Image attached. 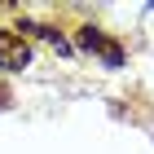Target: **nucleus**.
I'll return each instance as SVG.
<instances>
[{"instance_id": "f257e3e1", "label": "nucleus", "mask_w": 154, "mask_h": 154, "mask_svg": "<svg viewBox=\"0 0 154 154\" xmlns=\"http://www.w3.org/2000/svg\"><path fill=\"white\" fill-rule=\"evenodd\" d=\"M75 48H84V53H93L106 71H123L128 66V48L119 44L115 35H106L101 26H93V22H84V26H75Z\"/></svg>"}, {"instance_id": "f03ea898", "label": "nucleus", "mask_w": 154, "mask_h": 154, "mask_svg": "<svg viewBox=\"0 0 154 154\" xmlns=\"http://www.w3.org/2000/svg\"><path fill=\"white\" fill-rule=\"evenodd\" d=\"M31 66V44H26V35H18L13 26H0V71H26Z\"/></svg>"}, {"instance_id": "7ed1b4c3", "label": "nucleus", "mask_w": 154, "mask_h": 154, "mask_svg": "<svg viewBox=\"0 0 154 154\" xmlns=\"http://www.w3.org/2000/svg\"><path fill=\"white\" fill-rule=\"evenodd\" d=\"M18 31H26V35H40L44 44H53V48H57L62 57H71V53H75V44L62 35L57 26H48V22H26V18H22V26H18Z\"/></svg>"}]
</instances>
